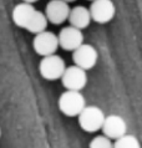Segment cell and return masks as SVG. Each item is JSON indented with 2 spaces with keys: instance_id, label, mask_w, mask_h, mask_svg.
<instances>
[{
  "instance_id": "obj_1",
  "label": "cell",
  "mask_w": 142,
  "mask_h": 148,
  "mask_svg": "<svg viewBox=\"0 0 142 148\" xmlns=\"http://www.w3.org/2000/svg\"><path fill=\"white\" fill-rule=\"evenodd\" d=\"M11 19L15 23V25L25 29L34 35L45 31L49 24L43 11L36 9L31 4L26 3H20L12 9Z\"/></svg>"
},
{
  "instance_id": "obj_2",
  "label": "cell",
  "mask_w": 142,
  "mask_h": 148,
  "mask_svg": "<svg viewBox=\"0 0 142 148\" xmlns=\"http://www.w3.org/2000/svg\"><path fill=\"white\" fill-rule=\"evenodd\" d=\"M103 120H105V113L97 106H85V108L77 116L80 127L89 133H95L101 130Z\"/></svg>"
},
{
  "instance_id": "obj_3",
  "label": "cell",
  "mask_w": 142,
  "mask_h": 148,
  "mask_svg": "<svg viewBox=\"0 0 142 148\" xmlns=\"http://www.w3.org/2000/svg\"><path fill=\"white\" fill-rule=\"evenodd\" d=\"M59 110L68 117H77L81 111L85 108L86 100L81 92L65 91L59 97Z\"/></svg>"
},
{
  "instance_id": "obj_4",
  "label": "cell",
  "mask_w": 142,
  "mask_h": 148,
  "mask_svg": "<svg viewBox=\"0 0 142 148\" xmlns=\"http://www.w3.org/2000/svg\"><path fill=\"white\" fill-rule=\"evenodd\" d=\"M66 69L65 60L59 55H50L41 59L39 64V72L41 77L48 81L60 80Z\"/></svg>"
},
{
  "instance_id": "obj_5",
  "label": "cell",
  "mask_w": 142,
  "mask_h": 148,
  "mask_svg": "<svg viewBox=\"0 0 142 148\" xmlns=\"http://www.w3.org/2000/svg\"><path fill=\"white\" fill-rule=\"evenodd\" d=\"M32 47L37 55L41 57L54 55L59 49V41H57V35L52 31L45 30L39 32L34 36L32 40Z\"/></svg>"
},
{
  "instance_id": "obj_6",
  "label": "cell",
  "mask_w": 142,
  "mask_h": 148,
  "mask_svg": "<svg viewBox=\"0 0 142 148\" xmlns=\"http://www.w3.org/2000/svg\"><path fill=\"white\" fill-rule=\"evenodd\" d=\"M60 80L64 85V87L66 88V91L80 92L87 85V73L85 70L72 65V66L65 69Z\"/></svg>"
},
{
  "instance_id": "obj_7",
  "label": "cell",
  "mask_w": 142,
  "mask_h": 148,
  "mask_svg": "<svg viewBox=\"0 0 142 148\" xmlns=\"http://www.w3.org/2000/svg\"><path fill=\"white\" fill-rule=\"evenodd\" d=\"M89 11L91 20L97 24H106L115 18L116 6L112 0H94Z\"/></svg>"
},
{
  "instance_id": "obj_8",
  "label": "cell",
  "mask_w": 142,
  "mask_h": 148,
  "mask_svg": "<svg viewBox=\"0 0 142 148\" xmlns=\"http://www.w3.org/2000/svg\"><path fill=\"white\" fill-rule=\"evenodd\" d=\"M99 60V52L97 50L90 44H82L76 50L72 51V61L74 65L82 70L92 69Z\"/></svg>"
},
{
  "instance_id": "obj_9",
  "label": "cell",
  "mask_w": 142,
  "mask_h": 148,
  "mask_svg": "<svg viewBox=\"0 0 142 148\" xmlns=\"http://www.w3.org/2000/svg\"><path fill=\"white\" fill-rule=\"evenodd\" d=\"M101 130L105 137L111 141L112 139L116 141L127 133V125L126 121L119 114H110V116H105Z\"/></svg>"
},
{
  "instance_id": "obj_10",
  "label": "cell",
  "mask_w": 142,
  "mask_h": 148,
  "mask_svg": "<svg viewBox=\"0 0 142 148\" xmlns=\"http://www.w3.org/2000/svg\"><path fill=\"white\" fill-rule=\"evenodd\" d=\"M70 5L62 0H50L45 8V16L48 23L54 25H61L69 18L70 14Z\"/></svg>"
},
{
  "instance_id": "obj_11",
  "label": "cell",
  "mask_w": 142,
  "mask_h": 148,
  "mask_svg": "<svg viewBox=\"0 0 142 148\" xmlns=\"http://www.w3.org/2000/svg\"><path fill=\"white\" fill-rule=\"evenodd\" d=\"M57 41H59V47H62L65 51H74L83 44L82 31L70 25L65 26L57 35Z\"/></svg>"
},
{
  "instance_id": "obj_12",
  "label": "cell",
  "mask_w": 142,
  "mask_h": 148,
  "mask_svg": "<svg viewBox=\"0 0 142 148\" xmlns=\"http://www.w3.org/2000/svg\"><path fill=\"white\" fill-rule=\"evenodd\" d=\"M68 20L70 23V26L76 27L82 31L83 29H86L91 23L89 8L82 6V5L74 6L72 9H70V14H69Z\"/></svg>"
},
{
  "instance_id": "obj_13",
  "label": "cell",
  "mask_w": 142,
  "mask_h": 148,
  "mask_svg": "<svg viewBox=\"0 0 142 148\" xmlns=\"http://www.w3.org/2000/svg\"><path fill=\"white\" fill-rule=\"evenodd\" d=\"M112 148H141V145L136 136L126 133L112 143Z\"/></svg>"
},
{
  "instance_id": "obj_14",
  "label": "cell",
  "mask_w": 142,
  "mask_h": 148,
  "mask_svg": "<svg viewBox=\"0 0 142 148\" xmlns=\"http://www.w3.org/2000/svg\"><path fill=\"white\" fill-rule=\"evenodd\" d=\"M89 148H112V141L105 137L103 134L96 136L90 142Z\"/></svg>"
},
{
  "instance_id": "obj_15",
  "label": "cell",
  "mask_w": 142,
  "mask_h": 148,
  "mask_svg": "<svg viewBox=\"0 0 142 148\" xmlns=\"http://www.w3.org/2000/svg\"><path fill=\"white\" fill-rule=\"evenodd\" d=\"M36 1H39V0H21V3H26V4H34V3H36Z\"/></svg>"
},
{
  "instance_id": "obj_16",
  "label": "cell",
  "mask_w": 142,
  "mask_h": 148,
  "mask_svg": "<svg viewBox=\"0 0 142 148\" xmlns=\"http://www.w3.org/2000/svg\"><path fill=\"white\" fill-rule=\"evenodd\" d=\"M62 1H65V3L70 4V3H74V1H76V0H62Z\"/></svg>"
},
{
  "instance_id": "obj_17",
  "label": "cell",
  "mask_w": 142,
  "mask_h": 148,
  "mask_svg": "<svg viewBox=\"0 0 142 148\" xmlns=\"http://www.w3.org/2000/svg\"><path fill=\"white\" fill-rule=\"evenodd\" d=\"M0 138H1V128H0Z\"/></svg>"
},
{
  "instance_id": "obj_18",
  "label": "cell",
  "mask_w": 142,
  "mask_h": 148,
  "mask_svg": "<svg viewBox=\"0 0 142 148\" xmlns=\"http://www.w3.org/2000/svg\"><path fill=\"white\" fill-rule=\"evenodd\" d=\"M90 1H94V0H90Z\"/></svg>"
}]
</instances>
